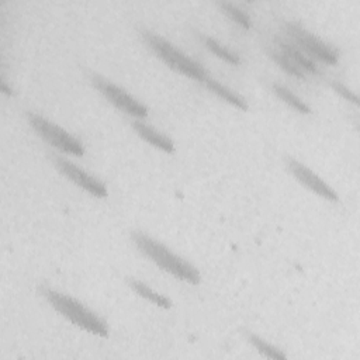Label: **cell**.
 <instances>
[{
	"mask_svg": "<svg viewBox=\"0 0 360 360\" xmlns=\"http://www.w3.org/2000/svg\"><path fill=\"white\" fill-rule=\"evenodd\" d=\"M49 156H51V160L53 162L55 167L73 184H76L77 187L83 188L86 193L91 194L97 198H105L108 195L107 186L98 177L83 170L82 167H79L77 165H75L73 162H70L69 159H66L60 155L52 153Z\"/></svg>",
	"mask_w": 360,
	"mask_h": 360,
	"instance_id": "obj_7",
	"label": "cell"
},
{
	"mask_svg": "<svg viewBox=\"0 0 360 360\" xmlns=\"http://www.w3.org/2000/svg\"><path fill=\"white\" fill-rule=\"evenodd\" d=\"M217 6L221 8L222 13H225L232 21L239 24L242 28H245V30L252 28V20H250L249 14L245 10H242L240 7H238L236 4L231 3V1H217Z\"/></svg>",
	"mask_w": 360,
	"mask_h": 360,
	"instance_id": "obj_17",
	"label": "cell"
},
{
	"mask_svg": "<svg viewBox=\"0 0 360 360\" xmlns=\"http://www.w3.org/2000/svg\"><path fill=\"white\" fill-rule=\"evenodd\" d=\"M274 45H277V49H280L283 53H285L295 65H298L305 73L314 75V76H322V69L315 63L312 58H309L302 49H300L292 41H290L285 37L274 35L273 38Z\"/></svg>",
	"mask_w": 360,
	"mask_h": 360,
	"instance_id": "obj_9",
	"label": "cell"
},
{
	"mask_svg": "<svg viewBox=\"0 0 360 360\" xmlns=\"http://www.w3.org/2000/svg\"><path fill=\"white\" fill-rule=\"evenodd\" d=\"M90 82H91L93 87L120 111H122L136 120H142V118L148 117L149 108L143 103H141L138 98H135L127 90H124L118 84L112 83L107 77H104L96 72H90Z\"/></svg>",
	"mask_w": 360,
	"mask_h": 360,
	"instance_id": "obj_6",
	"label": "cell"
},
{
	"mask_svg": "<svg viewBox=\"0 0 360 360\" xmlns=\"http://www.w3.org/2000/svg\"><path fill=\"white\" fill-rule=\"evenodd\" d=\"M266 53L269 55V58L277 65L280 66L285 73H288L290 76L300 79V80H307V73L298 66L295 65L285 53H283L280 49H276L273 46H266Z\"/></svg>",
	"mask_w": 360,
	"mask_h": 360,
	"instance_id": "obj_14",
	"label": "cell"
},
{
	"mask_svg": "<svg viewBox=\"0 0 360 360\" xmlns=\"http://www.w3.org/2000/svg\"><path fill=\"white\" fill-rule=\"evenodd\" d=\"M129 124H131L132 129L143 141H146L152 146H155V148H158V149H160L166 153H173L174 152V149H176L174 142L167 135H165L163 132L155 129L153 127H150V125H148V124H145L139 120H132V121H129Z\"/></svg>",
	"mask_w": 360,
	"mask_h": 360,
	"instance_id": "obj_10",
	"label": "cell"
},
{
	"mask_svg": "<svg viewBox=\"0 0 360 360\" xmlns=\"http://www.w3.org/2000/svg\"><path fill=\"white\" fill-rule=\"evenodd\" d=\"M284 162H285L287 170L295 177V180L301 183L304 187H307L309 191L332 202L340 201L338 193L322 177H319L314 170H311L307 165H304L302 162L297 160L292 156H285Z\"/></svg>",
	"mask_w": 360,
	"mask_h": 360,
	"instance_id": "obj_8",
	"label": "cell"
},
{
	"mask_svg": "<svg viewBox=\"0 0 360 360\" xmlns=\"http://www.w3.org/2000/svg\"><path fill=\"white\" fill-rule=\"evenodd\" d=\"M245 336H246L248 342H249L260 354H263L264 357H267V359H274V360H285V359H287L285 353H283L281 349H278V347H276L274 345L269 343V342L264 340L263 338H260V336H257V335H255V333H252V332H246Z\"/></svg>",
	"mask_w": 360,
	"mask_h": 360,
	"instance_id": "obj_16",
	"label": "cell"
},
{
	"mask_svg": "<svg viewBox=\"0 0 360 360\" xmlns=\"http://www.w3.org/2000/svg\"><path fill=\"white\" fill-rule=\"evenodd\" d=\"M131 240L145 257H148L165 273H169L174 278L193 285L200 284V270L194 264L170 250L165 243L153 239L152 236L139 229L131 231Z\"/></svg>",
	"mask_w": 360,
	"mask_h": 360,
	"instance_id": "obj_1",
	"label": "cell"
},
{
	"mask_svg": "<svg viewBox=\"0 0 360 360\" xmlns=\"http://www.w3.org/2000/svg\"><path fill=\"white\" fill-rule=\"evenodd\" d=\"M198 38L200 41L202 42V45L211 52L214 53L215 56H218L219 59L231 63V65H240L242 63V59L238 53H235L233 51H231L229 48H226L225 45H222L219 41H217L215 38L210 37V35H205V34H198Z\"/></svg>",
	"mask_w": 360,
	"mask_h": 360,
	"instance_id": "obj_13",
	"label": "cell"
},
{
	"mask_svg": "<svg viewBox=\"0 0 360 360\" xmlns=\"http://www.w3.org/2000/svg\"><path fill=\"white\" fill-rule=\"evenodd\" d=\"M1 89H3V91H4V93H8V94H11V91H10V89L7 87L6 82H1Z\"/></svg>",
	"mask_w": 360,
	"mask_h": 360,
	"instance_id": "obj_19",
	"label": "cell"
},
{
	"mask_svg": "<svg viewBox=\"0 0 360 360\" xmlns=\"http://www.w3.org/2000/svg\"><path fill=\"white\" fill-rule=\"evenodd\" d=\"M271 91L281 100L284 101L287 105H290L291 108H294L295 111H298L300 114H311L312 110L311 107L302 101L297 94H294L290 89H287L285 86L280 84V83H271Z\"/></svg>",
	"mask_w": 360,
	"mask_h": 360,
	"instance_id": "obj_15",
	"label": "cell"
},
{
	"mask_svg": "<svg viewBox=\"0 0 360 360\" xmlns=\"http://www.w3.org/2000/svg\"><path fill=\"white\" fill-rule=\"evenodd\" d=\"M125 283H127V285H128L134 292H136V294L141 295L142 298L148 300L149 302H152V304H155V305H158V307H160V308L169 309V308L172 307V304H173L170 298H167L166 295H163V294H160V292L152 290L149 285H146V284H145L143 281H141V280H136V278H134V277H125Z\"/></svg>",
	"mask_w": 360,
	"mask_h": 360,
	"instance_id": "obj_12",
	"label": "cell"
},
{
	"mask_svg": "<svg viewBox=\"0 0 360 360\" xmlns=\"http://www.w3.org/2000/svg\"><path fill=\"white\" fill-rule=\"evenodd\" d=\"M25 118L30 124V127L37 132L39 138H42L45 142H48L55 149L73 155V156H83L84 155V146L83 143L73 136L70 132L59 127L58 124L52 122L46 117L35 112V111H25Z\"/></svg>",
	"mask_w": 360,
	"mask_h": 360,
	"instance_id": "obj_5",
	"label": "cell"
},
{
	"mask_svg": "<svg viewBox=\"0 0 360 360\" xmlns=\"http://www.w3.org/2000/svg\"><path fill=\"white\" fill-rule=\"evenodd\" d=\"M139 37L143 44L172 70L200 83H202L210 76L207 68L202 63L184 53L162 35L148 28H139Z\"/></svg>",
	"mask_w": 360,
	"mask_h": 360,
	"instance_id": "obj_3",
	"label": "cell"
},
{
	"mask_svg": "<svg viewBox=\"0 0 360 360\" xmlns=\"http://www.w3.org/2000/svg\"><path fill=\"white\" fill-rule=\"evenodd\" d=\"M38 292L56 312H59L65 319H68L75 326L94 336L108 338L110 328L107 322L77 298L53 290L46 284L38 285Z\"/></svg>",
	"mask_w": 360,
	"mask_h": 360,
	"instance_id": "obj_2",
	"label": "cell"
},
{
	"mask_svg": "<svg viewBox=\"0 0 360 360\" xmlns=\"http://www.w3.org/2000/svg\"><path fill=\"white\" fill-rule=\"evenodd\" d=\"M202 84H204L210 91H212L214 94H217V96H218L219 98H222L224 101L232 104L233 107H236V108H239V110H242V111H248V110H249L248 101H246L240 94H238L236 91H233V90L229 89L228 86L222 84V83L218 82L217 79L208 76V77L202 82Z\"/></svg>",
	"mask_w": 360,
	"mask_h": 360,
	"instance_id": "obj_11",
	"label": "cell"
},
{
	"mask_svg": "<svg viewBox=\"0 0 360 360\" xmlns=\"http://www.w3.org/2000/svg\"><path fill=\"white\" fill-rule=\"evenodd\" d=\"M285 38L292 41L300 49H302L314 60L318 59L326 65H336L339 60V52L335 46L329 45L311 31H308L300 21L284 20L281 24Z\"/></svg>",
	"mask_w": 360,
	"mask_h": 360,
	"instance_id": "obj_4",
	"label": "cell"
},
{
	"mask_svg": "<svg viewBox=\"0 0 360 360\" xmlns=\"http://www.w3.org/2000/svg\"><path fill=\"white\" fill-rule=\"evenodd\" d=\"M329 86H330L338 94H340L345 100L353 103L354 105L359 104V97H357V94L353 93V91H352L347 86H345L342 82H339V80H336V79H332V80H329Z\"/></svg>",
	"mask_w": 360,
	"mask_h": 360,
	"instance_id": "obj_18",
	"label": "cell"
}]
</instances>
